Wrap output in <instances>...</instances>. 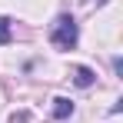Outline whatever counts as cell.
<instances>
[{"label":"cell","instance_id":"cell-4","mask_svg":"<svg viewBox=\"0 0 123 123\" xmlns=\"http://www.w3.org/2000/svg\"><path fill=\"white\" fill-rule=\"evenodd\" d=\"M10 40H13V33H10V17L0 13V47H7Z\"/></svg>","mask_w":123,"mask_h":123},{"label":"cell","instance_id":"cell-5","mask_svg":"<svg viewBox=\"0 0 123 123\" xmlns=\"http://www.w3.org/2000/svg\"><path fill=\"white\" fill-rule=\"evenodd\" d=\"M97 3H103V0H97Z\"/></svg>","mask_w":123,"mask_h":123},{"label":"cell","instance_id":"cell-1","mask_svg":"<svg viewBox=\"0 0 123 123\" xmlns=\"http://www.w3.org/2000/svg\"><path fill=\"white\" fill-rule=\"evenodd\" d=\"M77 40H80V27H77V20H73L70 13H60V17L53 20V27H50V43H53L57 50H73Z\"/></svg>","mask_w":123,"mask_h":123},{"label":"cell","instance_id":"cell-2","mask_svg":"<svg viewBox=\"0 0 123 123\" xmlns=\"http://www.w3.org/2000/svg\"><path fill=\"white\" fill-rule=\"evenodd\" d=\"M73 83H77L80 90H86V86L97 83V73H93L90 67H73Z\"/></svg>","mask_w":123,"mask_h":123},{"label":"cell","instance_id":"cell-3","mask_svg":"<svg viewBox=\"0 0 123 123\" xmlns=\"http://www.w3.org/2000/svg\"><path fill=\"white\" fill-rule=\"evenodd\" d=\"M67 117H73V100L57 97L53 100V120H67Z\"/></svg>","mask_w":123,"mask_h":123}]
</instances>
